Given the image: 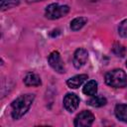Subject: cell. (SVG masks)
<instances>
[{
	"label": "cell",
	"mask_w": 127,
	"mask_h": 127,
	"mask_svg": "<svg viewBox=\"0 0 127 127\" xmlns=\"http://www.w3.org/2000/svg\"><path fill=\"white\" fill-rule=\"evenodd\" d=\"M35 95L32 93H27V94H22L19 97H17L12 103H11V115L13 119L17 120L23 117L30 109L32 106V103L34 102Z\"/></svg>",
	"instance_id": "6da1fadb"
},
{
	"label": "cell",
	"mask_w": 127,
	"mask_h": 127,
	"mask_svg": "<svg viewBox=\"0 0 127 127\" xmlns=\"http://www.w3.org/2000/svg\"><path fill=\"white\" fill-rule=\"evenodd\" d=\"M105 83L111 87L122 88L127 85V74L123 69L115 68L105 74Z\"/></svg>",
	"instance_id": "7a4b0ae2"
},
{
	"label": "cell",
	"mask_w": 127,
	"mask_h": 127,
	"mask_svg": "<svg viewBox=\"0 0 127 127\" xmlns=\"http://www.w3.org/2000/svg\"><path fill=\"white\" fill-rule=\"evenodd\" d=\"M69 12V7L67 5H61L59 3H52L46 7L45 16L48 19L56 20L65 16Z\"/></svg>",
	"instance_id": "3957f363"
},
{
	"label": "cell",
	"mask_w": 127,
	"mask_h": 127,
	"mask_svg": "<svg viewBox=\"0 0 127 127\" xmlns=\"http://www.w3.org/2000/svg\"><path fill=\"white\" fill-rule=\"evenodd\" d=\"M93 121H94V115L88 110H83L76 115L73 124L75 127H86V126H90L93 123Z\"/></svg>",
	"instance_id": "277c9868"
},
{
	"label": "cell",
	"mask_w": 127,
	"mask_h": 127,
	"mask_svg": "<svg viewBox=\"0 0 127 127\" xmlns=\"http://www.w3.org/2000/svg\"><path fill=\"white\" fill-rule=\"evenodd\" d=\"M48 63L51 65L53 69H55L59 73H64V64L62 60V57L59 52L54 51L52 52L49 57H48Z\"/></svg>",
	"instance_id": "5b68a950"
},
{
	"label": "cell",
	"mask_w": 127,
	"mask_h": 127,
	"mask_svg": "<svg viewBox=\"0 0 127 127\" xmlns=\"http://www.w3.org/2000/svg\"><path fill=\"white\" fill-rule=\"evenodd\" d=\"M88 59V53L85 49L83 48H79L77 49L74 54H73V65L75 68H80L81 66H83Z\"/></svg>",
	"instance_id": "8992f818"
},
{
	"label": "cell",
	"mask_w": 127,
	"mask_h": 127,
	"mask_svg": "<svg viewBox=\"0 0 127 127\" xmlns=\"http://www.w3.org/2000/svg\"><path fill=\"white\" fill-rule=\"evenodd\" d=\"M79 104V97L75 93H66L64 97V106L68 112H73Z\"/></svg>",
	"instance_id": "52a82bcc"
},
{
	"label": "cell",
	"mask_w": 127,
	"mask_h": 127,
	"mask_svg": "<svg viewBox=\"0 0 127 127\" xmlns=\"http://www.w3.org/2000/svg\"><path fill=\"white\" fill-rule=\"evenodd\" d=\"M88 78V75L87 74H77V75H74L70 78H68L66 80V84L69 88H78L86 79Z\"/></svg>",
	"instance_id": "ba28073f"
},
{
	"label": "cell",
	"mask_w": 127,
	"mask_h": 127,
	"mask_svg": "<svg viewBox=\"0 0 127 127\" xmlns=\"http://www.w3.org/2000/svg\"><path fill=\"white\" fill-rule=\"evenodd\" d=\"M25 85L27 86H39L42 84V80L39 74L35 72H29L26 74V76L23 79Z\"/></svg>",
	"instance_id": "9c48e42d"
},
{
	"label": "cell",
	"mask_w": 127,
	"mask_h": 127,
	"mask_svg": "<svg viewBox=\"0 0 127 127\" xmlns=\"http://www.w3.org/2000/svg\"><path fill=\"white\" fill-rule=\"evenodd\" d=\"M114 113L119 120L127 123V104H117L115 106Z\"/></svg>",
	"instance_id": "30bf717a"
},
{
	"label": "cell",
	"mask_w": 127,
	"mask_h": 127,
	"mask_svg": "<svg viewBox=\"0 0 127 127\" xmlns=\"http://www.w3.org/2000/svg\"><path fill=\"white\" fill-rule=\"evenodd\" d=\"M82 92L85 95L93 96L97 92V82L95 80H89L82 88Z\"/></svg>",
	"instance_id": "8fae6325"
},
{
	"label": "cell",
	"mask_w": 127,
	"mask_h": 127,
	"mask_svg": "<svg viewBox=\"0 0 127 127\" xmlns=\"http://www.w3.org/2000/svg\"><path fill=\"white\" fill-rule=\"evenodd\" d=\"M106 103H107V99L104 96L96 95V94L91 96V98L87 101V104L93 107H101V106H104Z\"/></svg>",
	"instance_id": "7c38bea8"
},
{
	"label": "cell",
	"mask_w": 127,
	"mask_h": 127,
	"mask_svg": "<svg viewBox=\"0 0 127 127\" xmlns=\"http://www.w3.org/2000/svg\"><path fill=\"white\" fill-rule=\"evenodd\" d=\"M87 22V18L85 17H77L74 18L71 22H70V29L72 31H78L80 30Z\"/></svg>",
	"instance_id": "4fadbf2b"
},
{
	"label": "cell",
	"mask_w": 127,
	"mask_h": 127,
	"mask_svg": "<svg viewBox=\"0 0 127 127\" xmlns=\"http://www.w3.org/2000/svg\"><path fill=\"white\" fill-rule=\"evenodd\" d=\"M1 11H5L19 5V0H1Z\"/></svg>",
	"instance_id": "5bb4252c"
},
{
	"label": "cell",
	"mask_w": 127,
	"mask_h": 127,
	"mask_svg": "<svg viewBox=\"0 0 127 127\" xmlns=\"http://www.w3.org/2000/svg\"><path fill=\"white\" fill-rule=\"evenodd\" d=\"M112 51H113V53H114L116 56H118V57H124L125 54H126L125 47L122 46V45L119 44V43H115V44L113 45Z\"/></svg>",
	"instance_id": "9a60e30c"
},
{
	"label": "cell",
	"mask_w": 127,
	"mask_h": 127,
	"mask_svg": "<svg viewBox=\"0 0 127 127\" xmlns=\"http://www.w3.org/2000/svg\"><path fill=\"white\" fill-rule=\"evenodd\" d=\"M118 33L122 37H127V20H123L118 26Z\"/></svg>",
	"instance_id": "2e32d148"
},
{
	"label": "cell",
	"mask_w": 127,
	"mask_h": 127,
	"mask_svg": "<svg viewBox=\"0 0 127 127\" xmlns=\"http://www.w3.org/2000/svg\"><path fill=\"white\" fill-rule=\"evenodd\" d=\"M27 3H35V2H39V1H43V0H24Z\"/></svg>",
	"instance_id": "e0dca14e"
},
{
	"label": "cell",
	"mask_w": 127,
	"mask_h": 127,
	"mask_svg": "<svg viewBox=\"0 0 127 127\" xmlns=\"http://www.w3.org/2000/svg\"><path fill=\"white\" fill-rule=\"evenodd\" d=\"M126 66H127V62H126Z\"/></svg>",
	"instance_id": "ac0fdd59"
}]
</instances>
